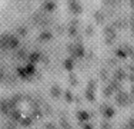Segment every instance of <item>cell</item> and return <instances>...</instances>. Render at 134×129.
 <instances>
[{
  "label": "cell",
  "mask_w": 134,
  "mask_h": 129,
  "mask_svg": "<svg viewBox=\"0 0 134 129\" xmlns=\"http://www.w3.org/2000/svg\"><path fill=\"white\" fill-rule=\"evenodd\" d=\"M67 6H69L70 12L74 13V14H80L83 12V6L77 2V0H69V2H67Z\"/></svg>",
  "instance_id": "cell-1"
},
{
  "label": "cell",
  "mask_w": 134,
  "mask_h": 129,
  "mask_svg": "<svg viewBox=\"0 0 134 129\" xmlns=\"http://www.w3.org/2000/svg\"><path fill=\"white\" fill-rule=\"evenodd\" d=\"M54 9H56V3L52 2V0H46L43 3V6H41V10L44 12H53Z\"/></svg>",
  "instance_id": "cell-2"
},
{
  "label": "cell",
  "mask_w": 134,
  "mask_h": 129,
  "mask_svg": "<svg viewBox=\"0 0 134 129\" xmlns=\"http://www.w3.org/2000/svg\"><path fill=\"white\" fill-rule=\"evenodd\" d=\"M94 19L97 20V23L103 24L104 23V19H106V17H104V13H101L100 10H97V12L94 13Z\"/></svg>",
  "instance_id": "cell-3"
},
{
  "label": "cell",
  "mask_w": 134,
  "mask_h": 129,
  "mask_svg": "<svg viewBox=\"0 0 134 129\" xmlns=\"http://www.w3.org/2000/svg\"><path fill=\"white\" fill-rule=\"evenodd\" d=\"M17 43H19L17 39L13 37V36H10V40H9V46H10V47H16V46H17Z\"/></svg>",
  "instance_id": "cell-4"
},
{
  "label": "cell",
  "mask_w": 134,
  "mask_h": 129,
  "mask_svg": "<svg viewBox=\"0 0 134 129\" xmlns=\"http://www.w3.org/2000/svg\"><path fill=\"white\" fill-rule=\"evenodd\" d=\"M104 33H106L107 36H111V37H113V36H114V30H113V27H111V26H107L106 30H104Z\"/></svg>",
  "instance_id": "cell-5"
},
{
  "label": "cell",
  "mask_w": 134,
  "mask_h": 129,
  "mask_svg": "<svg viewBox=\"0 0 134 129\" xmlns=\"http://www.w3.org/2000/svg\"><path fill=\"white\" fill-rule=\"evenodd\" d=\"M40 37L41 39H50V37H52V33H50V32H43Z\"/></svg>",
  "instance_id": "cell-6"
},
{
  "label": "cell",
  "mask_w": 134,
  "mask_h": 129,
  "mask_svg": "<svg viewBox=\"0 0 134 129\" xmlns=\"http://www.w3.org/2000/svg\"><path fill=\"white\" fill-rule=\"evenodd\" d=\"M19 33H20L21 36H26V34H27V29L26 27H20V29H19Z\"/></svg>",
  "instance_id": "cell-7"
},
{
  "label": "cell",
  "mask_w": 134,
  "mask_h": 129,
  "mask_svg": "<svg viewBox=\"0 0 134 129\" xmlns=\"http://www.w3.org/2000/svg\"><path fill=\"white\" fill-rule=\"evenodd\" d=\"M69 32H70V34H71V36H74V34H76V29L73 27V26H71V27L69 29Z\"/></svg>",
  "instance_id": "cell-8"
},
{
  "label": "cell",
  "mask_w": 134,
  "mask_h": 129,
  "mask_svg": "<svg viewBox=\"0 0 134 129\" xmlns=\"http://www.w3.org/2000/svg\"><path fill=\"white\" fill-rule=\"evenodd\" d=\"M30 59H31V62H34V60H37L39 57H37V54H36V53H33V54H31V57H30Z\"/></svg>",
  "instance_id": "cell-9"
},
{
  "label": "cell",
  "mask_w": 134,
  "mask_h": 129,
  "mask_svg": "<svg viewBox=\"0 0 134 129\" xmlns=\"http://www.w3.org/2000/svg\"><path fill=\"white\" fill-rule=\"evenodd\" d=\"M91 32H94V29L91 27V26H88L87 27V34H91Z\"/></svg>",
  "instance_id": "cell-10"
},
{
  "label": "cell",
  "mask_w": 134,
  "mask_h": 129,
  "mask_svg": "<svg viewBox=\"0 0 134 129\" xmlns=\"http://www.w3.org/2000/svg\"><path fill=\"white\" fill-rule=\"evenodd\" d=\"M130 7L134 10V0H130Z\"/></svg>",
  "instance_id": "cell-11"
}]
</instances>
